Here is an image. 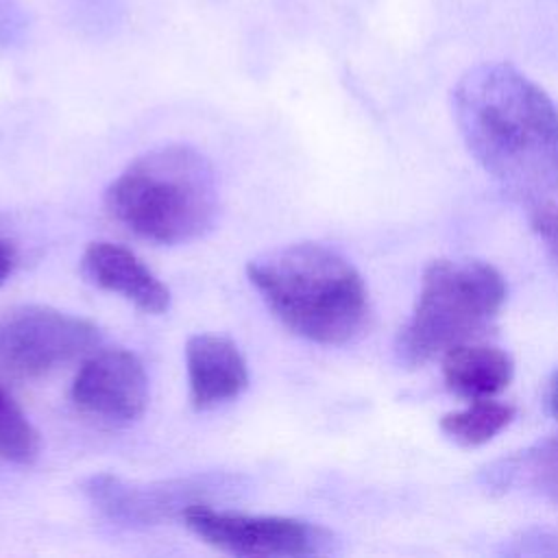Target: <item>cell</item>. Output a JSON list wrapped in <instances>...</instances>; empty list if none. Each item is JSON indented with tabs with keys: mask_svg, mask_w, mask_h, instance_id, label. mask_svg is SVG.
Returning <instances> with one entry per match:
<instances>
[{
	"mask_svg": "<svg viewBox=\"0 0 558 558\" xmlns=\"http://www.w3.org/2000/svg\"><path fill=\"white\" fill-rule=\"evenodd\" d=\"M469 153L510 196L541 201L558 187V109L508 63H482L453 87Z\"/></svg>",
	"mask_w": 558,
	"mask_h": 558,
	"instance_id": "obj_1",
	"label": "cell"
},
{
	"mask_svg": "<svg viewBox=\"0 0 558 558\" xmlns=\"http://www.w3.org/2000/svg\"><path fill=\"white\" fill-rule=\"evenodd\" d=\"M268 310L296 336L318 344L353 340L368 318V292L355 266L329 246L299 242L246 266Z\"/></svg>",
	"mask_w": 558,
	"mask_h": 558,
	"instance_id": "obj_2",
	"label": "cell"
},
{
	"mask_svg": "<svg viewBox=\"0 0 558 558\" xmlns=\"http://www.w3.org/2000/svg\"><path fill=\"white\" fill-rule=\"evenodd\" d=\"M109 216L142 240L185 244L218 218L220 194L211 163L190 146L153 148L133 159L107 187Z\"/></svg>",
	"mask_w": 558,
	"mask_h": 558,
	"instance_id": "obj_3",
	"label": "cell"
},
{
	"mask_svg": "<svg viewBox=\"0 0 558 558\" xmlns=\"http://www.w3.org/2000/svg\"><path fill=\"white\" fill-rule=\"evenodd\" d=\"M504 301L506 281L495 266L475 259L432 262L423 272L412 316L399 331V360L421 366L473 342L493 325Z\"/></svg>",
	"mask_w": 558,
	"mask_h": 558,
	"instance_id": "obj_4",
	"label": "cell"
},
{
	"mask_svg": "<svg viewBox=\"0 0 558 558\" xmlns=\"http://www.w3.org/2000/svg\"><path fill=\"white\" fill-rule=\"evenodd\" d=\"M98 327L50 305H15L0 312V377L37 379L89 353Z\"/></svg>",
	"mask_w": 558,
	"mask_h": 558,
	"instance_id": "obj_5",
	"label": "cell"
},
{
	"mask_svg": "<svg viewBox=\"0 0 558 558\" xmlns=\"http://www.w3.org/2000/svg\"><path fill=\"white\" fill-rule=\"evenodd\" d=\"M201 541L231 556L301 558L331 549L333 534L312 521L277 514H246L194 504L181 517Z\"/></svg>",
	"mask_w": 558,
	"mask_h": 558,
	"instance_id": "obj_6",
	"label": "cell"
},
{
	"mask_svg": "<svg viewBox=\"0 0 558 558\" xmlns=\"http://www.w3.org/2000/svg\"><path fill=\"white\" fill-rule=\"evenodd\" d=\"M216 488L214 477H181L168 482H129L120 475L98 473L83 482L87 499L113 523L146 527L183 517L187 508L205 501Z\"/></svg>",
	"mask_w": 558,
	"mask_h": 558,
	"instance_id": "obj_7",
	"label": "cell"
},
{
	"mask_svg": "<svg viewBox=\"0 0 558 558\" xmlns=\"http://www.w3.org/2000/svg\"><path fill=\"white\" fill-rule=\"evenodd\" d=\"M74 405L102 423L129 425L148 405V375L142 360L122 347L89 355L72 384Z\"/></svg>",
	"mask_w": 558,
	"mask_h": 558,
	"instance_id": "obj_8",
	"label": "cell"
},
{
	"mask_svg": "<svg viewBox=\"0 0 558 558\" xmlns=\"http://www.w3.org/2000/svg\"><path fill=\"white\" fill-rule=\"evenodd\" d=\"M81 270L89 283L120 294L146 314H161L170 307V290L126 246L92 242L81 257Z\"/></svg>",
	"mask_w": 558,
	"mask_h": 558,
	"instance_id": "obj_9",
	"label": "cell"
},
{
	"mask_svg": "<svg viewBox=\"0 0 558 558\" xmlns=\"http://www.w3.org/2000/svg\"><path fill=\"white\" fill-rule=\"evenodd\" d=\"M190 401L196 410H209L240 397L248 386L246 360L225 336L196 333L185 344Z\"/></svg>",
	"mask_w": 558,
	"mask_h": 558,
	"instance_id": "obj_10",
	"label": "cell"
},
{
	"mask_svg": "<svg viewBox=\"0 0 558 558\" xmlns=\"http://www.w3.org/2000/svg\"><path fill=\"white\" fill-rule=\"evenodd\" d=\"M484 486L495 493H523L558 506V434L543 438L484 471Z\"/></svg>",
	"mask_w": 558,
	"mask_h": 558,
	"instance_id": "obj_11",
	"label": "cell"
},
{
	"mask_svg": "<svg viewBox=\"0 0 558 558\" xmlns=\"http://www.w3.org/2000/svg\"><path fill=\"white\" fill-rule=\"evenodd\" d=\"M512 373V357L497 347L464 342L442 355L445 384L464 399L495 397L510 384Z\"/></svg>",
	"mask_w": 558,
	"mask_h": 558,
	"instance_id": "obj_12",
	"label": "cell"
},
{
	"mask_svg": "<svg viewBox=\"0 0 558 558\" xmlns=\"http://www.w3.org/2000/svg\"><path fill=\"white\" fill-rule=\"evenodd\" d=\"M514 418V408L504 401L471 399L462 410L449 412L440 418V429L462 447H477L495 438Z\"/></svg>",
	"mask_w": 558,
	"mask_h": 558,
	"instance_id": "obj_13",
	"label": "cell"
},
{
	"mask_svg": "<svg viewBox=\"0 0 558 558\" xmlns=\"http://www.w3.org/2000/svg\"><path fill=\"white\" fill-rule=\"evenodd\" d=\"M41 451V438L20 403L0 384V460L31 464Z\"/></svg>",
	"mask_w": 558,
	"mask_h": 558,
	"instance_id": "obj_14",
	"label": "cell"
},
{
	"mask_svg": "<svg viewBox=\"0 0 558 558\" xmlns=\"http://www.w3.org/2000/svg\"><path fill=\"white\" fill-rule=\"evenodd\" d=\"M532 227L558 259V203H541L532 214Z\"/></svg>",
	"mask_w": 558,
	"mask_h": 558,
	"instance_id": "obj_15",
	"label": "cell"
},
{
	"mask_svg": "<svg viewBox=\"0 0 558 558\" xmlns=\"http://www.w3.org/2000/svg\"><path fill=\"white\" fill-rule=\"evenodd\" d=\"M15 262H17L15 244H13L11 240H7V238L0 235V283L13 272Z\"/></svg>",
	"mask_w": 558,
	"mask_h": 558,
	"instance_id": "obj_16",
	"label": "cell"
},
{
	"mask_svg": "<svg viewBox=\"0 0 558 558\" xmlns=\"http://www.w3.org/2000/svg\"><path fill=\"white\" fill-rule=\"evenodd\" d=\"M547 408H549L551 416L558 421V368L554 371L549 386H547Z\"/></svg>",
	"mask_w": 558,
	"mask_h": 558,
	"instance_id": "obj_17",
	"label": "cell"
}]
</instances>
